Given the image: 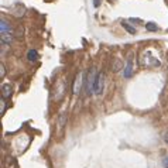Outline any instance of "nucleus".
Here are the masks:
<instances>
[{
	"label": "nucleus",
	"instance_id": "nucleus-1",
	"mask_svg": "<svg viewBox=\"0 0 168 168\" xmlns=\"http://www.w3.org/2000/svg\"><path fill=\"white\" fill-rule=\"evenodd\" d=\"M96 76H97L96 68H91V72H89V75H88V84H86V92H88V93H93Z\"/></svg>",
	"mask_w": 168,
	"mask_h": 168
},
{
	"label": "nucleus",
	"instance_id": "nucleus-2",
	"mask_svg": "<svg viewBox=\"0 0 168 168\" xmlns=\"http://www.w3.org/2000/svg\"><path fill=\"white\" fill-rule=\"evenodd\" d=\"M103 85H105V74L103 72H99L96 76V82H95V89H93V93L96 95H100L103 92Z\"/></svg>",
	"mask_w": 168,
	"mask_h": 168
},
{
	"label": "nucleus",
	"instance_id": "nucleus-3",
	"mask_svg": "<svg viewBox=\"0 0 168 168\" xmlns=\"http://www.w3.org/2000/svg\"><path fill=\"white\" fill-rule=\"evenodd\" d=\"M82 76H84V72L81 71L78 74V76L75 78V82H74V88H72V92H74V95H79V92H81V86H82Z\"/></svg>",
	"mask_w": 168,
	"mask_h": 168
},
{
	"label": "nucleus",
	"instance_id": "nucleus-4",
	"mask_svg": "<svg viewBox=\"0 0 168 168\" xmlns=\"http://www.w3.org/2000/svg\"><path fill=\"white\" fill-rule=\"evenodd\" d=\"M0 34H12V26L7 23L4 19H1V24H0Z\"/></svg>",
	"mask_w": 168,
	"mask_h": 168
},
{
	"label": "nucleus",
	"instance_id": "nucleus-5",
	"mask_svg": "<svg viewBox=\"0 0 168 168\" xmlns=\"http://www.w3.org/2000/svg\"><path fill=\"white\" fill-rule=\"evenodd\" d=\"M131 75H133V58L130 57L129 61H127V65H126V68H124V76L131 78Z\"/></svg>",
	"mask_w": 168,
	"mask_h": 168
},
{
	"label": "nucleus",
	"instance_id": "nucleus-6",
	"mask_svg": "<svg viewBox=\"0 0 168 168\" xmlns=\"http://www.w3.org/2000/svg\"><path fill=\"white\" fill-rule=\"evenodd\" d=\"M10 96H12V86L10 85H3L1 86V97L7 99Z\"/></svg>",
	"mask_w": 168,
	"mask_h": 168
},
{
	"label": "nucleus",
	"instance_id": "nucleus-7",
	"mask_svg": "<svg viewBox=\"0 0 168 168\" xmlns=\"http://www.w3.org/2000/svg\"><path fill=\"white\" fill-rule=\"evenodd\" d=\"M27 58H28V61H37L38 59V52L35 50H30L28 54H27Z\"/></svg>",
	"mask_w": 168,
	"mask_h": 168
},
{
	"label": "nucleus",
	"instance_id": "nucleus-8",
	"mask_svg": "<svg viewBox=\"0 0 168 168\" xmlns=\"http://www.w3.org/2000/svg\"><path fill=\"white\" fill-rule=\"evenodd\" d=\"M146 28H147L149 31H157V30H158V27L155 26V23H149V24H146Z\"/></svg>",
	"mask_w": 168,
	"mask_h": 168
},
{
	"label": "nucleus",
	"instance_id": "nucleus-9",
	"mask_svg": "<svg viewBox=\"0 0 168 168\" xmlns=\"http://www.w3.org/2000/svg\"><path fill=\"white\" fill-rule=\"evenodd\" d=\"M122 26L124 27V28H126V30H127V31H129L130 34H134V32H136V28H133V27H130L129 24H127V23H122Z\"/></svg>",
	"mask_w": 168,
	"mask_h": 168
},
{
	"label": "nucleus",
	"instance_id": "nucleus-10",
	"mask_svg": "<svg viewBox=\"0 0 168 168\" xmlns=\"http://www.w3.org/2000/svg\"><path fill=\"white\" fill-rule=\"evenodd\" d=\"M0 103H1V110H0V113L3 115V113H4V109H6V102H4V97H1Z\"/></svg>",
	"mask_w": 168,
	"mask_h": 168
},
{
	"label": "nucleus",
	"instance_id": "nucleus-11",
	"mask_svg": "<svg viewBox=\"0 0 168 168\" xmlns=\"http://www.w3.org/2000/svg\"><path fill=\"white\" fill-rule=\"evenodd\" d=\"M4 72H6V69H4V65L1 64V65H0V78L4 76Z\"/></svg>",
	"mask_w": 168,
	"mask_h": 168
},
{
	"label": "nucleus",
	"instance_id": "nucleus-12",
	"mask_svg": "<svg viewBox=\"0 0 168 168\" xmlns=\"http://www.w3.org/2000/svg\"><path fill=\"white\" fill-rule=\"evenodd\" d=\"M99 4H100V0H93V6L95 7H99Z\"/></svg>",
	"mask_w": 168,
	"mask_h": 168
},
{
	"label": "nucleus",
	"instance_id": "nucleus-13",
	"mask_svg": "<svg viewBox=\"0 0 168 168\" xmlns=\"http://www.w3.org/2000/svg\"><path fill=\"white\" fill-rule=\"evenodd\" d=\"M164 140H165V143H168V133H165V134H164Z\"/></svg>",
	"mask_w": 168,
	"mask_h": 168
},
{
	"label": "nucleus",
	"instance_id": "nucleus-14",
	"mask_svg": "<svg viewBox=\"0 0 168 168\" xmlns=\"http://www.w3.org/2000/svg\"><path fill=\"white\" fill-rule=\"evenodd\" d=\"M164 164H165V165H168V157H165V158H164Z\"/></svg>",
	"mask_w": 168,
	"mask_h": 168
},
{
	"label": "nucleus",
	"instance_id": "nucleus-15",
	"mask_svg": "<svg viewBox=\"0 0 168 168\" xmlns=\"http://www.w3.org/2000/svg\"><path fill=\"white\" fill-rule=\"evenodd\" d=\"M167 168H168V167H167Z\"/></svg>",
	"mask_w": 168,
	"mask_h": 168
}]
</instances>
